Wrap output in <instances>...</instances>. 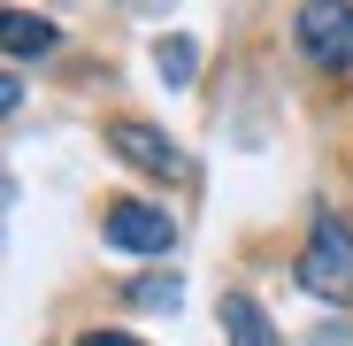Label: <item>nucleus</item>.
Returning <instances> with one entry per match:
<instances>
[{"instance_id":"f257e3e1","label":"nucleus","mask_w":353,"mask_h":346,"mask_svg":"<svg viewBox=\"0 0 353 346\" xmlns=\"http://www.w3.org/2000/svg\"><path fill=\"white\" fill-rule=\"evenodd\" d=\"M300 293L323 308H353V223L345 215H315L307 231V254H300Z\"/></svg>"},{"instance_id":"f03ea898","label":"nucleus","mask_w":353,"mask_h":346,"mask_svg":"<svg viewBox=\"0 0 353 346\" xmlns=\"http://www.w3.org/2000/svg\"><path fill=\"white\" fill-rule=\"evenodd\" d=\"M292 46H300L315 70H353V8H338V0H307V8L292 16Z\"/></svg>"},{"instance_id":"7ed1b4c3","label":"nucleus","mask_w":353,"mask_h":346,"mask_svg":"<svg viewBox=\"0 0 353 346\" xmlns=\"http://www.w3.org/2000/svg\"><path fill=\"white\" fill-rule=\"evenodd\" d=\"M100 231H108V247H123V254H169L176 247V215L154 208V200H108Z\"/></svg>"},{"instance_id":"20e7f679","label":"nucleus","mask_w":353,"mask_h":346,"mask_svg":"<svg viewBox=\"0 0 353 346\" xmlns=\"http://www.w3.org/2000/svg\"><path fill=\"white\" fill-rule=\"evenodd\" d=\"M108 146H115V162L146 169V177H192L185 146H176L169 131H154V124H108Z\"/></svg>"},{"instance_id":"39448f33","label":"nucleus","mask_w":353,"mask_h":346,"mask_svg":"<svg viewBox=\"0 0 353 346\" xmlns=\"http://www.w3.org/2000/svg\"><path fill=\"white\" fill-rule=\"evenodd\" d=\"M223 338H230V346H284L254 293H223Z\"/></svg>"},{"instance_id":"423d86ee","label":"nucleus","mask_w":353,"mask_h":346,"mask_svg":"<svg viewBox=\"0 0 353 346\" xmlns=\"http://www.w3.org/2000/svg\"><path fill=\"white\" fill-rule=\"evenodd\" d=\"M0 39H8L16 62H31V54H54V39H62V31H54L46 16H31V8H0Z\"/></svg>"},{"instance_id":"0eeeda50","label":"nucleus","mask_w":353,"mask_h":346,"mask_svg":"<svg viewBox=\"0 0 353 346\" xmlns=\"http://www.w3.org/2000/svg\"><path fill=\"white\" fill-rule=\"evenodd\" d=\"M154 70H161V85H176V93H185V85L200 77V39H185V31H176V39H161Z\"/></svg>"},{"instance_id":"6e6552de","label":"nucleus","mask_w":353,"mask_h":346,"mask_svg":"<svg viewBox=\"0 0 353 346\" xmlns=\"http://www.w3.org/2000/svg\"><path fill=\"white\" fill-rule=\"evenodd\" d=\"M123 300H131V308H146V316H154V308L169 316L176 300H185V285H176V277H139V285H123Z\"/></svg>"},{"instance_id":"1a4fd4ad","label":"nucleus","mask_w":353,"mask_h":346,"mask_svg":"<svg viewBox=\"0 0 353 346\" xmlns=\"http://www.w3.org/2000/svg\"><path fill=\"white\" fill-rule=\"evenodd\" d=\"M77 346H139V338H131V331H85Z\"/></svg>"}]
</instances>
